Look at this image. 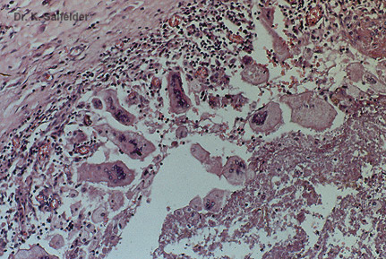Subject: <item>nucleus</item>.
Listing matches in <instances>:
<instances>
[{"mask_svg":"<svg viewBox=\"0 0 386 259\" xmlns=\"http://www.w3.org/2000/svg\"><path fill=\"white\" fill-rule=\"evenodd\" d=\"M222 198H223V193L219 191H214L213 193L211 194L209 197H207L204 200L205 209L215 213L220 211L222 204Z\"/></svg>","mask_w":386,"mask_h":259,"instance_id":"5","label":"nucleus"},{"mask_svg":"<svg viewBox=\"0 0 386 259\" xmlns=\"http://www.w3.org/2000/svg\"><path fill=\"white\" fill-rule=\"evenodd\" d=\"M115 117L119 121L123 122L125 124H130L131 123L130 118L125 112H123L122 110H117L116 114H115Z\"/></svg>","mask_w":386,"mask_h":259,"instance_id":"7","label":"nucleus"},{"mask_svg":"<svg viewBox=\"0 0 386 259\" xmlns=\"http://www.w3.org/2000/svg\"><path fill=\"white\" fill-rule=\"evenodd\" d=\"M180 78L177 76H173L171 78V87H172V94L174 99L176 100L177 107L180 109H188L189 107V103L188 100L185 98L182 93V90L180 88Z\"/></svg>","mask_w":386,"mask_h":259,"instance_id":"4","label":"nucleus"},{"mask_svg":"<svg viewBox=\"0 0 386 259\" xmlns=\"http://www.w3.org/2000/svg\"><path fill=\"white\" fill-rule=\"evenodd\" d=\"M83 19H84V16H81L80 18H79V20H80V21H82V20H83Z\"/></svg>","mask_w":386,"mask_h":259,"instance_id":"8","label":"nucleus"},{"mask_svg":"<svg viewBox=\"0 0 386 259\" xmlns=\"http://www.w3.org/2000/svg\"><path fill=\"white\" fill-rule=\"evenodd\" d=\"M65 19H66V20H68V15H67V14L65 15Z\"/></svg>","mask_w":386,"mask_h":259,"instance_id":"9","label":"nucleus"},{"mask_svg":"<svg viewBox=\"0 0 386 259\" xmlns=\"http://www.w3.org/2000/svg\"><path fill=\"white\" fill-rule=\"evenodd\" d=\"M282 122L280 105L270 102L254 113L250 120V127L254 132L269 133L274 131Z\"/></svg>","mask_w":386,"mask_h":259,"instance_id":"1","label":"nucleus"},{"mask_svg":"<svg viewBox=\"0 0 386 259\" xmlns=\"http://www.w3.org/2000/svg\"><path fill=\"white\" fill-rule=\"evenodd\" d=\"M112 171L118 180H125L127 178V173L121 166H112Z\"/></svg>","mask_w":386,"mask_h":259,"instance_id":"6","label":"nucleus"},{"mask_svg":"<svg viewBox=\"0 0 386 259\" xmlns=\"http://www.w3.org/2000/svg\"><path fill=\"white\" fill-rule=\"evenodd\" d=\"M268 77H269L268 70L258 65H254L248 67L243 72V78L246 79V81L254 84L265 83L267 81Z\"/></svg>","mask_w":386,"mask_h":259,"instance_id":"3","label":"nucleus"},{"mask_svg":"<svg viewBox=\"0 0 386 259\" xmlns=\"http://www.w3.org/2000/svg\"><path fill=\"white\" fill-rule=\"evenodd\" d=\"M223 175L233 185L242 184L247 179L246 163L238 157H232L223 170Z\"/></svg>","mask_w":386,"mask_h":259,"instance_id":"2","label":"nucleus"}]
</instances>
